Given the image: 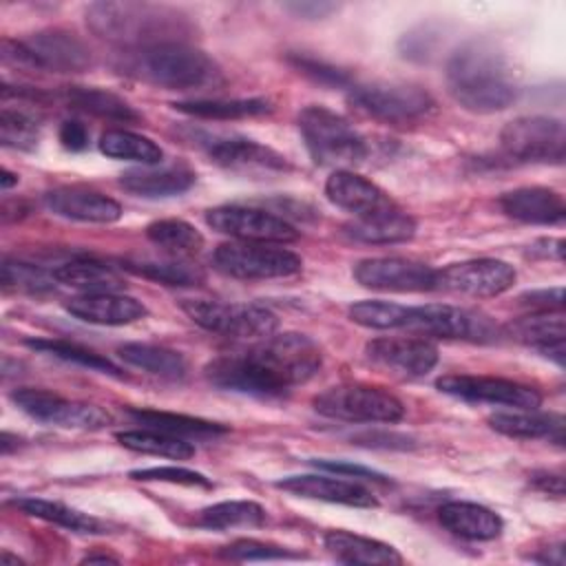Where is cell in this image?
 Instances as JSON below:
<instances>
[{
	"label": "cell",
	"instance_id": "cell-47",
	"mask_svg": "<svg viewBox=\"0 0 566 566\" xmlns=\"http://www.w3.org/2000/svg\"><path fill=\"white\" fill-rule=\"evenodd\" d=\"M223 557L228 559H239V562H252V559H287V557H296L294 553L285 551L283 546H274V544H265L259 539H237L230 546H226L221 551Z\"/></svg>",
	"mask_w": 566,
	"mask_h": 566
},
{
	"label": "cell",
	"instance_id": "cell-5",
	"mask_svg": "<svg viewBox=\"0 0 566 566\" xmlns=\"http://www.w3.org/2000/svg\"><path fill=\"white\" fill-rule=\"evenodd\" d=\"M298 128L312 159L321 166H354L369 153L365 137L327 106H305L298 113Z\"/></svg>",
	"mask_w": 566,
	"mask_h": 566
},
{
	"label": "cell",
	"instance_id": "cell-4",
	"mask_svg": "<svg viewBox=\"0 0 566 566\" xmlns=\"http://www.w3.org/2000/svg\"><path fill=\"white\" fill-rule=\"evenodd\" d=\"M128 71L166 91H206L223 80L219 64L186 42L137 49L128 60Z\"/></svg>",
	"mask_w": 566,
	"mask_h": 566
},
{
	"label": "cell",
	"instance_id": "cell-8",
	"mask_svg": "<svg viewBox=\"0 0 566 566\" xmlns=\"http://www.w3.org/2000/svg\"><path fill=\"white\" fill-rule=\"evenodd\" d=\"M214 268L228 276L245 281L287 279L301 272L303 261L296 252L279 243L230 241L221 243L212 254Z\"/></svg>",
	"mask_w": 566,
	"mask_h": 566
},
{
	"label": "cell",
	"instance_id": "cell-53",
	"mask_svg": "<svg viewBox=\"0 0 566 566\" xmlns=\"http://www.w3.org/2000/svg\"><path fill=\"white\" fill-rule=\"evenodd\" d=\"M285 9L294 11L301 18H325L329 11L336 9V4L329 2H290Z\"/></svg>",
	"mask_w": 566,
	"mask_h": 566
},
{
	"label": "cell",
	"instance_id": "cell-13",
	"mask_svg": "<svg viewBox=\"0 0 566 566\" xmlns=\"http://www.w3.org/2000/svg\"><path fill=\"white\" fill-rule=\"evenodd\" d=\"M407 327L429 336L462 338L475 343L495 340L500 336V329L493 325L489 316L447 303H427L409 307Z\"/></svg>",
	"mask_w": 566,
	"mask_h": 566
},
{
	"label": "cell",
	"instance_id": "cell-31",
	"mask_svg": "<svg viewBox=\"0 0 566 566\" xmlns=\"http://www.w3.org/2000/svg\"><path fill=\"white\" fill-rule=\"evenodd\" d=\"M57 283L80 290L84 294L95 292H117L124 287V279L119 272L102 261L95 259H71L53 270Z\"/></svg>",
	"mask_w": 566,
	"mask_h": 566
},
{
	"label": "cell",
	"instance_id": "cell-34",
	"mask_svg": "<svg viewBox=\"0 0 566 566\" xmlns=\"http://www.w3.org/2000/svg\"><path fill=\"white\" fill-rule=\"evenodd\" d=\"M128 416L148 429L166 431L179 438H214L228 431L223 424L186 416V413H170V411H157V409H130Z\"/></svg>",
	"mask_w": 566,
	"mask_h": 566
},
{
	"label": "cell",
	"instance_id": "cell-54",
	"mask_svg": "<svg viewBox=\"0 0 566 566\" xmlns=\"http://www.w3.org/2000/svg\"><path fill=\"white\" fill-rule=\"evenodd\" d=\"M535 254L539 256H553L557 261H562V254H564V241L562 239H542L537 243H533L531 248Z\"/></svg>",
	"mask_w": 566,
	"mask_h": 566
},
{
	"label": "cell",
	"instance_id": "cell-29",
	"mask_svg": "<svg viewBox=\"0 0 566 566\" xmlns=\"http://www.w3.org/2000/svg\"><path fill=\"white\" fill-rule=\"evenodd\" d=\"M325 548L345 564H400V553L378 539L363 537L349 531L325 533Z\"/></svg>",
	"mask_w": 566,
	"mask_h": 566
},
{
	"label": "cell",
	"instance_id": "cell-17",
	"mask_svg": "<svg viewBox=\"0 0 566 566\" xmlns=\"http://www.w3.org/2000/svg\"><path fill=\"white\" fill-rule=\"evenodd\" d=\"M436 274L427 263L402 256H376L356 263L354 279L371 290L382 292H424L436 290Z\"/></svg>",
	"mask_w": 566,
	"mask_h": 566
},
{
	"label": "cell",
	"instance_id": "cell-48",
	"mask_svg": "<svg viewBox=\"0 0 566 566\" xmlns=\"http://www.w3.org/2000/svg\"><path fill=\"white\" fill-rule=\"evenodd\" d=\"M290 62L305 75H310L312 80L321 82V84H327V86H347L349 84V77L345 71L323 62V60H316V57H310V55H292Z\"/></svg>",
	"mask_w": 566,
	"mask_h": 566
},
{
	"label": "cell",
	"instance_id": "cell-44",
	"mask_svg": "<svg viewBox=\"0 0 566 566\" xmlns=\"http://www.w3.org/2000/svg\"><path fill=\"white\" fill-rule=\"evenodd\" d=\"M40 139V128L38 122L22 113L13 111L9 106L2 108L0 113V142L7 148H18V150H33Z\"/></svg>",
	"mask_w": 566,
	"mask_h": 566
},
{
	"label": "cell",
	"instance_id": "cell-51",
	"mask_svg": "<svg viewBox=\"0 0 566 566\" xmlns=\"http://www.w3.org/2000/svg\"><path fill=\"white\" fill-rule=\"evenodd\" d=\"M528 482L542 491V493H548V495H555V497H562L564 495V478L562 473H553V471H535L531 473Z\"/></svg>",
	"mask_w": 566,
	"mask_h": 566
},
{
	"label": "cell",
	"instance_id": "cell-21",
	"mask_svg": "<svg viewBox=\"0 0 566 566\" xmlns=\"http://www.w3.org/2000/svg\"><path fill=\"white\" fill-rule=\"evenodd\" d=\"M46 208L64 219L84 221V223H113L122 217V206L84 186H62L44 195Z\"/></svg>",
	"mask_w": 566,
	"mask_h": 566
},
{
	"label": "cell",
	"instance_id": "cell-10",
	"mask_svg": "<svg viewBox=\"0 0 566 566\" xmlns=\"http://www.w3.org/2000/svg\"><path fill=\"white\" fill-rule=\"evenodd\" d=\"M352 102L376 119L387 124H411L427 117L436 102L418 84L409 82H371L352 86Z\"/></svg>",
	"mask_w": 566,
	"mask_h": 566
},
{
	"label": "cell",
	"instance_id": "cell-28",
	"mask_svg": "<svg viewBox=\"0 0 566 566\" xmlns=\"http://www.w3.org/2000/svg\"><path fill=\"white\" fill-rule=\"evenodd\" d=\"M119 184L137 197H148V199L175 197L186 192L195 184V172L186 166H164V168L144 166V168L126 170L119 177Z\"/></svg>",
	"mask_w": 566,
	"mask_h": 566
},
{
	"label": "cell",
	"instance_id": "cell-43",
	"mask_svg": "<svg viewBox=\"0 0 566 566\" xmlns=\"http://www.w3.org/2000/svg\"><path fill=\"white\" fill-rule=\"evenodd\" d=\"M349 318L369 329L407 327L409 307L389 301H360L349 307Z\"/></svg>",
	"mask_w": 566,
	"mask_h": 566
},
{
	"label": "cell",
	"instance_id": "cell-2",
	"mask_svg": "<svg viewBox=\"0 0 566 566\" xmlns=\"http://www.w3.org/2000/svg\"><path fill=\"white\" fill-rule=\"evenodd\" d=\"M444 80L451 97L471 113H497L517 97L509 57L489 40H467L447 60Z\"/></svg>",
	"mask_w": 566,
	"mask_h": 566
},
{
	"label": "cell",
	"instance_id": "cell-23",
	"mask_svg": "<svg viewBox=\"0 0 566 566\" xmlns=\"http://www.w3.org/2000/svg\"><path fill=\"white\" fill-rule=\"evenodd\" d=\"M66 312L93 325H128L148 314L142 301L119 292L80 294L64 303Z\"/></svg>",
	"mask_w": 566,
	"mask_h": 566
},
{
	"label": "cell",
	"instance_id": "cell-38",
	"mask_svg": "<svg viewBox=\"0 0 566 566\" xmlns=\"http://www.w3.org/2000/svg\"><path fill=\"white\" fill-rule=\"evenodd\" d=\"M146 237L172 256H190L203 248V234L184 219H159L146 228Z\"/></svg>",
	"mask_w": 566,
	"mask_h": 566
},
{
	"label": "cell",
	"instance_id": "cell-20",
	"mask_svg": "<svg viewBox=\"0 0 566 566\" xmlns=\"http://www.w3.org/2000/svg\"><path fill=\"white\" fill-rule=\"evenodd\" d=\"M279 489L294 493L298 497H310V500H321V502H332V504H345V506H356V509H374L378 506L374 493L365 489L358 482L345 480L340 475H287L276 482Z\"/></svg>",
	"mask_w": 566,
	"mask_h": 566
},
{
	"label": "cell",
	"instance_id": "cell-7",
	"mask_svg": "<svg viewBox=\"0 0 566 566\" xmlns=\"http://www.w3.org/2000/svg\"><path fill=\"white\" fill-rule=\"evenodd\" d=\"M181 310L199 327L232 338H265L276 332L279 318L256 303H230L214 298H184Z\"/></svg>",
	"mask_w": 566,
	"mask_h": 566
},
{
	"label": "cell",
	"instance_id": "cell-15",
	"mask_svg": "<svg viewBox=\"0 0 566 566\" xmlns=\"http://www.w3.org/2000/svg\"><path fill=\"white\" fill-rule=\"evenodd\" d=\"M442 394L469 400L489 402L513 409H537L542 405V394L535 387L522 385L517 380L497 376H475V374H449L436 380Z\"/></svg>",
	"mask_w": 566,
	"mask_h": 566
},
{
	"label": "cell",
	"instance_id": "cell-24",
	"mask_svg": "<svg viewBox=\"0 0 566 566\" xmlns=\"http://www.w3.org/2000/svg\"><path fill=\"white\" fill-rule=\"evenodd\" d=\"M500 208L515 221L535 226H555L566 217V206L559 192L544 186H526L509 190L500 197Z\"/></svg>",
	"mask_w": 566,
	"mask_h": 566
},
{
	"label": "cell",
	"instance_id": "cell-42",
	"mask_svg": "<svg viewBox=\"0 0 566 566\" xmlns=\"http://www.w3.org/2000/svg\"><path fill=\"white\" fill-rule=\"evenodd\" d=\"M27 345L31 349H38L42 354H49V356H55V358H62V360H69V363H77L82 367H88V369H95V371H102V374H111V376H122V369L117 365H113L108 358L77 345V343H69V340H44V338H29Z\"/></svg>",
	"mask_w": 566,
	"mask_h": 566
},
{
	"label": "cell",
	"instance_id": "cell-40",
	"mask_svg": "<svg viewBox=\"0 0 566 566\" xmlns=\"http://www.w3.org/2000/svg\"><path fill=\"white\" fill-rule=\"evenodd\" d=\"M265 522V509L250 500H230L203 509L197 524L212 531H226L237 526H261Z\"/></svg>",
	"mask_w": 566,
	"mask_h": 566
},
{
	"label": "cell",
	"instance_id": "cell-46",
	"mask_svg": "<svg viewBox=\"0 0 566 566\" xmlns=\"http://www.w3.org/2000/svg\"><path fill=\"white\" fill-rule=\"evenodd\" d=\"M133 480H142V482H170V484H184V486H201V489H210V480L199 473V471H190L184 467H148V469H137L130 471Z\"/></svg>",
	"mask_w": 566,
	"mask_h": 566
},
{
	"label": "cell",
	"instance_id": "cell-30",
	"mask_svg": "<svg viewBox=\"0 0 566 566\" xmlns=\"http://www.w3.org/2000/svg\"><path fill=\"white\" fill-rule=\"evenodd\" d=\"M345 234L360 243H402L416 234V221L407 212L396 208L374 217L354 219L345 226Z\"/></svg>",
	"mask_w": 566,
	"mask_h": 566
},
{
	"label": "cell",
	"instance_id": "cell-3",
	"mask_svg": "<svg viewBox=\"0 0 566 566\" xmlns=\"http://www.w3.org/2000/svg\"><path fill=\"white\" fill-rule=\"evenodd\" d=\"M86 20L99 38L137 49L184 42L190 31V22L179 11L146 2H95L86 9Z\"/></svg>",
	"mask_w": 566,
	"mask_h": 566
},
{
	"label": "cell",
	"instance_id": "cell-39",
	"mask_svg": "<svg viewBox=\"0 0 566 566\" xmlns=\"http://www.w3.org/2000/svg\"><path fill=\"white\" fill-rule=\"evenodd\" d=\"M177 111L203 117V119H243V117H256L270 111V102L261 97L250 99H190V102H177Z\"/></svg>",
	"mask_w": 566,
	"mask_h": 566
},
{
	"label": "cell",
	"instance_id": "cell-27",
	"mask_svg": "<svg viewBox=\"0 0 566 566\" xmlns=\"http://www.w3.org/2000/svg\"><path fill=\"white\" fill-rule=\"evenodd\" d=\"M489 427L502 436L520 440L564 442V418L559 413H542L537 409L497 411L486 418Z\"/></svg>",
	"mask_w": 566,
	"mask_h": 566
},
{
	"label": "cell",
	"instance_id": "cell-49",
	"mask_svg": "<svg viewBox=\"0 0 566 566\" xmlns=\"http://www.w3.org/2000/svg\"><path fill=\"white\" fill-rule=\"evenodd\" d=\"M522 305L533 307L535 312L542 310H562L564 305V290L562 287H551V290H533L520 296Z\"/></svg>",
	"mask_w": 566,
	"mask_h": 566
},
{
	"label": "cell",
	"instance_id": "cell-41",
	"mask_svg": "<svg viewBox=\"0 0 566 566\" xmlns=\"http://www.w3.org/2000/svg\"><path fill=\"white\" fill-rule=\"evenodd\" d=\"M122 268L137 276L159 281L164 285H199V283H203V272L197 265L181 261L179 256L168 259V261H153V259L122 261Z\"/></svg>",
	"mask_w": 566,
	"mask_h": 566
},
{
	"label": "cell",
	"instance_id": "cell-16",
	"mask_svg": "<svg viewBox=\"0 0 566 566\" xmlns=\"http://www.w3.org/2000/svg\"><path fill=\"white\" fill-rule=\"evenodd\" d=\"M515 283V270L511 263L500 259H471L451 263L436 274V287L473 296L486 298L497 296L511 290Z\"/></svg>",
	"mask_w": 566,
	"mask_h": 566
},
{
	"label": "cell",
	"instance_id": "cell-9",
	"mask_svg": "<svg viewBox=\"0 0 566 566\" xmlns=\"http://www.w3.org/2000/svg\"><path fill=\"white\" fill-rule=\"evenodd\" d=\"M321 416L345 422H398L405 418V405L389 391L369 385H338L314 398Z\"/></svg>",
	"mask_w": 566,
	"mask_h": 566
},
{
	"label": "cell",
	"instance_id": "cell-45",
	"mask_svg": "<svg viewBox=\"0 0 566 566\" xmlns=\"http://www.w3.org/2000/svg\"><path fill=\"white\" fill-rule=\"evenodd\" d=\"M2 283L13 285L24 292H46V290H53L57 281H55L53 272H46L40 265H31V263H22V261H15V263L4 261Z\"/></svg>",
	"mask_w": 566,
	"mask_h": 566
},
{
	"label": "cell",
	"instance_id": "cell-32",
	"mask_svg": "<svg viewBox=\"0 0 566 566\" xmlns=\"http://www.w3.org/2000/svg\"><path fill=\"white\" fill-rule=\"evenodd\" d=\"M119 358L137 367L150 376L164 378V380H184L188 374L186 358L168 347L161 345H150V343H126L117 349Z\"/></svg>",
	"mask_w": 566,
	"mask_h": 566
},
{
	"label": "cell",
	"instance_id": "cell-25",
	"mask_svg": "<svg viewBox=\"0 0 566 566\" xmlns=\"http://www.w3.org/2000/svg\"><path fill=\"white\" fill-rule=\"evenodd\" d=\"M511 338L535 347L544 356L555 358L559 365L564 363V314L562 310H542L528 316H522L506 325Z\"/></svg>",
	"mask_w": 566,
	"mask_h": 566
},
{
	"label": "cell",
	"instance_id": "cell-35",
	"mask_svg": "<svg viewBox=\"0 0 566 566\" xmlns=\"http://www.w3.org/2000/svg\"><path fill=\"white\" fill-rule=\"evenodd\" d=\"M66 104H71L77 111L91 113L95 117L102 119H111V122H137L139 113L124 102L119 95L104 91V88H95V86H69L66 91Z\"/></svg>",
	"mask_w": 566,
	"mask_h": 566
},
{
	"label": "cell",
	"instance_id": "cell-56",
	"mask_svg": "<svg viewBox=\"0 0 566 566\" xmlns=\"http://www.w3.org/2000/svg\"><path fill=\"white\" fill-rule=\"evenodd\" d=\"M13 184H18V177H15V175H11L9 170H2V190L11 188Z\"/></svg>",
	"mask_w": 566,
	"mask_h": 566
},
{
	"label": "cell",
	"instance_id": "cell-19",
	"mask_svg": "<svg viewBox=\"0 0 566 566\" xmlns=\"http://www.w3.org/2000/svg\"><path fill=\"white\" fill-rule=\"evenodd\" d=\"M325 195L334 206L352 212L356 219L374 217L398 208L382 188L347 168H338L329 175L325 184Z\"/></svg>",
	"mask_w": 566,
	"mask_h": 566
},
{
	"label": "cell",
	"instance_id": "cell-33",
	"mask_svg": "<svg viewBox=\"0 0 566 566\" xmlns=\"http://www.w3.org/2000/svg\"><path fill=\"white\" fill-rule=\"evenodd\" d=\"M13 506L31 517L57 524V526L75 531V533H91V535L108 533L106 531L108 526L104 522H99L97 517L86 515V513L71 509L66 504H60V502H51V500H42V497H20V500H13Z\"/></svg>",
	"mask_w": 566,
	"mask_h": 566
},
{
	"label": "cell",
	"instance_id": "cell-50",
	"mask_svg": "<svg viewBox=\"0 0 566 566\" xmlns=\"http://www.w3.org/2000/svg\"><path fill=\"white\" fill-rule=\"evenodd\" d=\"M88 139H91V133H88V128L82 122H77V119L62 122V126H60V142H62V146L66 150H73V153L84 150L88 146Z\"/></svg>",
	"mask_w": 566,
	"mask_h": 566
},
{
	"label": "cell",
	"instance_id": "cell-22",
	"mask_svg": "<svg viewBox=\"0 0 566 566\" xmlns=\"http://www.w3.org/2000/svg\"><path fill=\"white\" fill-rule=\"evenodd\" d=\"M208 157L234 172H281L287 161L276 150L245 137H214L206 144Z\"/></svg>",
	"mask_w": 566,
	"mask_h": 566
},
{
	"label": "cell",
	"instance_id": "cell-11",
	"mask_svg": "<svg viewBox=\"0 0 566 566\" xmlns=\"http://www.w3.org/2000/svg\"><path fill=\"white\" fill-rule=\"evenodd\" d=\"M566 133L557 117L526 115L509 122L500 133L502 150L517 161L562 164Z\"/></svg>",
	"mask_w": 566,
	"mask_h": 566
},
{
	"label": "cell",
	"instance_id": "cell-12",
	"mask_svg": "<svg viewBox=\"0 0 566 566\" xmlns=\"http://www.w3.org/2000/svg\"><path fill=\"white\" fill-rule=\"evenodd\" d=\"M13 405L31 416L38 422L62 427V429H82V431H95L111 422V416L91 402L69 400L57 394H51L46 389H15L11 391Z\"/></svg>",
	"mask_w": 566,
	"mask_h": 566
},
{
	"label": "cell",
	"instance_id": "cell-37",
	"mask_svg": "<svg viewBox=\"0 0 566 566\" xmlns=\"http://www.w3.org/2000/svg\"><path fill=\"white\" fill-rule=\"evenodd\" d=\"M99 150L106 157L137 161L142 166H157L164 157L161 148L153 139L130 133V130H122V128L106 130L99 137Z\"/></svg>",
	"mask_w": 566,
	"mask_h": 566
},
{
	"label": "cell",
	"instance_id": "cell-55",
	"mask_svg": "<svg viewBox=\"0 0 566 566\" xmlns=\"http://www.w3.org/2000/svg\"><path fill=\"white\" fill-rule=\"evenodd\" d=\"M82 562H86V564H93V562H111V564H115L117 559L115 557H111V555H86Z\"/></svg>",
	"mask_w": 566,
	"mask_h": 566
},
{
	"label": "cell",
	"instance_id": "cell-52",
	"mask_svg": "<svg viewBox=\"0 0 566 566\" xmlns=\"http://www.w3.org/2000/svg\"><path fill=\"white\" fill-rule=\"evenodd\" d=\"M316 467L327 469V471L338 473V475H354V478H365V480H382L380 473H376L371 469H365V467H358V464H349V462H327V460H321V462H316Z\"/></svg>",
	"mask_w": 566,
	"mask_h": 566
},
{
	"label": "cell",
	"instance_id": "cell-18",
	"mask_svg": "<svg viewBox=\"0 0 566 566\" xmlns=\"http://www.w3.org/2000/svg\"><path fill=\"white\" fill-rule=\"evenodd\" d=\"M365 354L378 367L402 378L424 376L438 365V349L424 338H376L367 343Z\"/></svg>",
	"mask_w": 566,
	"mask_h": 566
},
{
	"label": "cell",
	"instance_id": "cell-26",
	"mask_svg": "<svg viewBox=\"0 0 566 566\" xmlns=\"http://www.w3.org/2000/svg\"><path fill=\"white\" fill-rule=\"evenodd\" d=\"M438 520L449 533L471 542L495 539L504 528V522L495 511L475 502H447L440 506Z\"/></svg>",
	"mask_w": 566,
	"mask_h": 566
},
{
	"label": "cell",
	"instance_id": "cell-1",
	"mask_svg": "<svg viewBox=\"0 0 566 566\" xmlns=\"http://www.w3.org/2000/svg\"><path fill=\"white\" fill-rule=\"evenodd\" d=\"M323 354L318 345L298 332L270 334L256 345L217 356L206 365V378L219 389L256 398H283L292 387L318 374Z\"/></svg>",
	"mask_w": 566,
	"mask_h": 566
},
{
	"label": "cell",
	"instance_id": "cell-14",
	"mask_svg": "<svg viewBox=\"0 0 566 566\" xmlns=\"http://www.w3.org/2000/svg\"><path fill=\"white\" fill-rule=\"evenodd\" d=\"M206 223L228 234L237 241H254V243H292L298 239L294 226H290L283 217H276L261 208L250 206H219L206 212Z\"/></svg>",
	"mask_w": 566,
	"mask_h": 566
},
{
	"label": "cell",
	"instance_id": "cell-36",
	"mask_svg": "<svg viewBox=\"0 0 566 566\" xmlns=\"http://www.w3.org/2000/svg\"><path fill=\"white\" fill-rule=\"evenodd\" d=\"M117 440L122 447L137 451V453H148V455H161V458H172V460H188L195 455V447L179 436L157 431V429H133V431H119Z\"/></svg>",
	"mask_w": 566,
	"mask_h": 566
},
{
	"label": "cell",
	"instance_id": "cell-6",
	"mask_svg": "<svg viewBox=\"0 0 566 566\" xmlns=\"http://www.w3.org/2000/svg\"><path fill=\"white\" fill-rule=\"evenodd\" d=\"M2 60L55 73H80L93 66L91 49L71 31L46 29L27 40H2Z\"/></svg>",
	"mask_w": 566,
	"mask_h": 566
}]
</instances>
